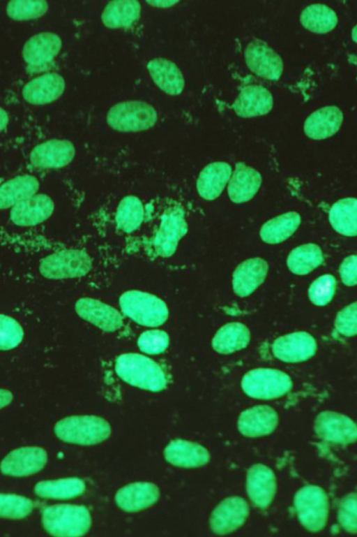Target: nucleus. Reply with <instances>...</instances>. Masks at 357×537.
Returning a JSON list of instances; mask_svg holds the SVG:
<instances>
[{"instance_id":"nucleus-1","label":"nucleus","mask_w":357,"mask_h":537,"mask_svg":"<svg viewBox=\"0 0 357 537\" xmlns=\"http://www.w3.org/2000/svg\"><path fill=\"white\" fill-rule=\"evenodd\" d=\"M190 233V205L180 186L151 199L145 227L126 258L169 267L179 260Z\"/></svg>"},{"instance_id":"nucleus-2","label":"nucleus","mask_w":357,"mask_h":537,"mask_svg":"<svg viewBox=\"0 0 357 537\" xmlns=\"http://www.w3.org/2000/svg\"><path fill=\"white\" fill-rule=\"evenodd\" d=\"M121 255L92 234L57 245L38 263L45 278L75 282L89 291L107 288L121 261Z\"/></svg>"},{"instance_id":"nucleus-3","label":"nucleus","mask_w":357,"mask_h":537,"mask_svg":"<svg viewBox=\"0 0 357 537\" xmlns=\"http://www.w3.org/2000/svg\"><path fill=\"white\" fill-rule=\"evenodd\" d=\"M100 370L109 385L149 395L165 393L176 381L175 371L165 358L151 357L135 349L109 354L102 360Z\"/></svg>"},{"instance_id":"nucleus-4","label":"nucleus","mask_w":357,"mask_h":537,"mask_svg":"<svg viewBox=\"0 0 357 537\" xmlns=\"http://www.w3.org/2000/svg\"><path fill=\"white\" fill-rule=\"evenodd\" d=\"M151 199L124 193L106 200L92 216V235L118 251L123 259L141 235Z\"/></svg>"},{"instance_id":"nucleus-5","label":"nucleus","mask_w":357,"mask_h":537,"mask_svg":"<svg viewBox=\"0 0 357 537\" xmlns=\"http://www.w3.org/2000/svg\"><path fill=\"white\" fill-rule=\"evenodd\" d=\"M114 431L111 420L102 414L91 412L64 416L53 427L54 434L61 442L89 450L109 443Z\"/></svg>"},{"instance_id":"nucleus-6","label":"nucleus","mask_w":357,"mask_h":537,"mask_svg":"<svg viewBox=\"0 0 357 537\" xmlns=\"http://www.w3.org/2000/svg\"><path fill=\"white\" fill-rule=\"evenodd\" d=\"M100 512L92 501H67L49 506L42 512L45 530L55 536L91 535L100 524Z\"/></svg>"},{"instance_id":"nucleus-7","label":"nucleus","mask_w":357,"mask_h":537,"mask_svg":"<svg viewBox=\"0 0 357 537\" xmlns=\"http://www.w3.org/2000/svg\"><path fill=\"white\" fill-rule=\"evenodd\" d=\"M73 309L77 316L98 334L114 341L132 342L137 330L115 304L87 295L77 298Z\"/></svg>"},{"instance_id":"nucleus-8","label":"nucleus","mask_w":357,"mask_h":537,"mask_svg":"<svg viewBox=\"0 0 357 537\" xmlns=\"http://www.w3.org/2000/svg\"><path fill=\"white\" fill-rule=\"evenodd\" d=\"M115 304L136 330L166 328L172 317L170 306L163 297L141 288L123 290Z\"/></svg>"},{"instance_id":"nucleus-9","label":"nucleus","mask_w":357,"mask_h":537,"mask_svg":"<svg viewBox=\"0 0 357 537\" xmlns=\"http://www.w3.org/2000/svg\"><path fill=\"white\" fill-rule=\"evenodd\" d=\"M291 505L294 518L303 531L319 534L329 527L331 497L323 485L310 481L302 484L294 493Z\"/></svg>"},{"instance_id":"nucleus-10","label":"nucleus","mask_w":357,"mask_h":537,"mask_svg":"<svg viewBox=\"0 0 357 537\" xmlns=\"http://www.w3.org/2000/svg\"><path fill=\"white\" fill-rule=\"evenodd\" d=\"M244 494L254 510L269 515L279 503L281 480L277 469L265 461H255L244 474Z\"/></svg>"},{"instance_id":"nucleus-11","label":"nucleus","mask_w":357,"mask_h":537,"mask_svg":"<svg viewBox=\"0 0 357 537\" xmlns=\"http://www.w3.org/2000/svg\"><path fill=\"white\" fill-rule=\"evenodd\" d=\"M162 487L156 481L137 479L116 487L110 496L115 510L126 516H137L155 509L164 499Z\"/></svg>"},{"instance_id":"nucleus-12","label":"nucleus","mask_w":357,"mask_h":537,"mask_svg":"<svg viewBox=\"0 0 357 537\" xmlns=\"http://www.w3.org/2000/svg\"><path fill=\"white\" fill-rule=\"evenodd\" d=\"M254 510L245 494L229 493L215 502L206 517L208 531L215 536H228L242 531Z\"/></svg>"},{"instance_id":"nucleus-13","label":"nucleus","mask_w":357,"mask_h":537,"mask_svg":"<svg viewBox=\"0 0 357 537\" xmlns=\"http://www.w3.org/2000/svg\"><path fill=\"white\" fill-rule=\"evenodd\" d=\"M313 435L324 448L346 452L356 441V421L349 415L337 411L326 410L314 418Z\"/></svg>"},{"instance_id":"nucleus-14","label":"nucleus","mask_w":357,"mask_h":537,"mask_svg":"<svg viewBox=\"0 0 357 537\" xmlns=\"http://www.w3.org/2000/svg\"><path fill=\"white\" fill-rule=\"evenodd\" d=\"M163 463L179 472H195L208 467L213 455L208 446L197 439L185 436L168 440L161 450Z\"/></svg>"},{"instance_id":"nucleus-15","label":"nucleus","mask_w":357,"mask_h":537,"mask_svg":"<svg viewBox=\"0 0 357 537\" xmlns=\"http://www.w3.org/2000/svg\"><path fill=\"white\" fill-rule=\"evenodd\" d=\"M59 34L50 31L34 34L23 43L20 61L24 70L31 76L51 71L62 50Z\"/></svg>"},{"instance_id":"nucleus-16","label":"nucleus","mask_w":357,"mask_h":537,"mask_svg":"<svg viewBox=\"0 0 357 537\" xmlns=\"http://www.w3.org/2000/svg\"><path fill=\"white\" fill-rule=\"evenodd\" d=\"M76 157L75 145L59 138L40 140L29 150L26 161L30 170L38 173L59 171L71 165Z\"/></svg>"},{"instance_id":"nucleus-17","label":"nucleus","mask_w":357,"mask_h":537,"mask_svg":"<svg viewBox=\"0 0 357 537\" xmlns=\"http://www.w3.org/2000/svg\"><path fill=\"white\" fill-rule=\"evenodd\" d=\"M158 120L155 108L141 101H126L112 105L107 112L106 122L120 133H139L155 126Z\"/></svg>"},{"instance_id":"nucleus-18","label":"nucleus","mask_w":357,"mask_h":537,"mask_svg":"<svg viewBox=\"0 0 357 537\" xmlns=\"http://www.w3.org/2000/svg\"><path fill=\"white\" fill-rule=\"evenodd\" d=\"M99 487L98 478L90 473L43 480L35 485L33 490L41 499L67 502L92 499Z\"/></svg>"},{"instance_id":"nucleus-19","label":"nucleus","mask_w":357,"mask_h":537,"mask_svg":"<svg viewBox=\"0 0 357 537\" xmlns=\"http://www.w3.org/2000/svg\"><path fill=\"white\" fill-rule=\"evenodd\" d=\"M243 393L257 400H275L287 396L293 381L286 373L274 369L259 368L247 372L241 383Z\"/></svg>"},{"instance_id":"nucleus-20","label":"nucleus","mask_w":357,"mask_h":537,"mask_svg":"<svg viewBox=\"0 0 357 537\" xmlns=\"http://www.w3.org/2000/svg\"><path fill=\"white\" fill-rule=\"evenodd\" d=\"M281 425L279 412L266 404H257L243 410L234 421L236 432L242 438L252 441L272 436Z\"/></svg>"},{"instance_id":"nucleus-21","label":"nucleus","mask_w":357,"mask_h":537,"mask_svg":"<svg viewBox=\"0 0 357 537\" xmlns=\"http://www.w3.org/2000/svg\"><path fill=\"white\" fill-rule=\"evenodd\" d=\"M55 209L54 199L40 191L7 211V222L17 229L36 228L47 221Z\"/></svg>"},{"instance_id":"nucleus-22","label":"nucleus","mask_w":357,"mask_h":537,"mask_svg":"<svg viewBox=\"0 0 357 537\" xmlns=\"http://www.w3.org/2000/svg\"><path fill=\"white\" fill-rule=\"evenodd\" d=\"M48 462V454L38 446H24L8 453L0 462L1 472L10 477L22 478L42 471Z\"/></svg>"},{"instance_id":"nucleus-23","label":"nucleus","mask_w":357,"mask_h":537,"mask_svg":"<svg viewBox=\"0 0 357 537\" xmlns=\"http://www.w3.org/2000/svg\"><path fill=\"white\" fill-rule=\"evenodd\" d=\"M248 68L255 75L268 81H278L283 73L280 57L270 46L259 40L249 43L244 50Z\"/></svg>"},{"instance_id":"nucleus-24","label":"nucleus","mask_w":357,"mask_h":537,"mask_svg":"<svg viewBox=\"0 0 357 537\" xmlns=\"http://www.w3.org/2000/svg\"><path fill=\"white\" fill-rule=\"evenodd\" d=\"M66 89L63 77L56 72L31 76L22 87L23 101L31 105H44L59 99Z\"/></svg>"},{"instance_id":"nucleus-25","label":"nucleus","mask_w":357,"mask_h":537,"mask_svg":"<svg viewBox=\"0 0 357 537\" xmlns=\"http://www.w3.org/2000/svg\"><path fill=\"white\" fill-rule=\"evenodd\" d=\"M41 182L31 170L6 177L0 182V211H8L22 201L40 192Z\"/></svg>"},{"instance_id":"nucleus-26","label":"nucleus","mask_w":357,"mask_h":537,"mask_svg":"<svg viewBox=\"0 0 357 537\" xmlns=\"http://www.w3.org/2000/svg\"><path fill=\"white\" fill-rule=\"evenodd\" d=\"M315 339L306 332H295L277 338L272 345L273 355L289 363L310 359L317 351Z\"/></svg>"},{"instance_id":"nucleus-27","label":"nucleus","mask_w":357,"mask_h":537,"mask_svg":"<svg viewBox=\"0 0 357 537\" xmlns=\"http://www.w3.org/2000/svg\"><path fill=\"white\" fill-rule=\"evenodd\" d=\"M232 174L231 165L224 161H214L205 165L197 175L195 189L203 200L211 202L217 199Z\"/></svg>"},{"instance_id":"nucleus-28","label":"nucleus","mask_w":357,"mask_h":537,"mask_svg":"<svg viewBox=\"0 0 357 537\" xmlns=\"http://www.w3.org/2000/svg\"><path fill=\"white\" fill-rule=\"evenodd\" d=\"M344 121L342 110L335 105L321 107L310 114L303 124L305 134L312 140H324L335 135Z\"/></svg>"},{"instance_id":"nucleus-29","label":"nucleus","mask_w":357,"mask_h":537,"mask_svg":"<svg viewBox=\"0 0 357 537\" xmlns=\"http://www.w3.org/2000/svg\"><path fill=\"white\" fill-rule=\"evenodd\" d=\"M268 271V263L261 258H252L243 261L233 274L234 293L242 297L249 296L264 283Z\"/></svg>"},{"instance_id":"nucleus-30","label":"nucleus","mask_w":357,"mask_h":537,"mask_svg":"<svg viewBox=\"0 0 357 537\" xmlns=\"http://www.w3.org/2000/svg\"><path fill=\"white\" fill-rule=\"evenodd\" d=\"M146 69L154 84L164 93L177 96L185 87V79L178 66L169 59L156 57L146 64Z\"/></svg>"},{"instance_id":"nucleus-31","label":"nucleus","mask_w":357,"mask_h":537,"mask_svg":"<svg viewBox=\"0 0 357 537\" xmlns=\"http://www.w3.org/2000/svg\"><path fill=\"white\" fill-rule=\"evenodd\" d=\"M273 105L271 91L261 85H248L238 94L233 108L242 117H252L268 112Z\"/></svg>"},{"instance_id":"nucleus-32","label":"nucleus","mask_w":357,"mask_h":537,"mask_svg":"<svg viewBox=\"0 0 357 537\" xmlns=\"http://www.w3.org/2000/svg\"><path fill=\"white\" fill-rule=\"evenodd\" d=\"M229 182V197L233 203L239 204L250 200L257 194L262 179L257 170L241 162L236 165Z\"/></svg>"},{"instance_id":"nucleus-33","label":"nucleus","mask_w":357,"mask_h":537,"mask_svg":"<svg viewBox=\"0 0 357 537\" xmlns=\"http://www.w3.org/2000/svg\"><path fill=\"white\" fill-rule=\"evenodd\" d=\"M142 6L137 1H112L107 3L101 14L103 24L110 29H126L139 20Z\"/></svg>"},{"instance_id":"nucleus-34","label":"nucleus","mask_w":357,"mask_h":537,"mask_svg":"<svg viewBox=\"0 0 357 537\" xmlns=\"http://www.w3.org/2000/svg\"><path fill=\"white\" fill-rule=\"evenodd\" d=\"M250 340V333L241 323H230L221 327L213 337V349L219 354L226 355L245 348Z\"/></svg>"},{"instance_id":"nucleus-35","label":"nucleus","mask_w":357,"mask_h":537,"mask_svg":"<svg viewBox=\"0 0 357 537\" xmlns=\"http://www.w3.org/2000/svg\"><path fill=\"white\" fill-rule=\"evenodd\" d=\"M132 344L144 355L164 358L171 348L172 337L166 328L137 330Z\"/></svg>"},{"instance_id":"nucleus-36","label":"nucleus","mask_w":357,"mask_h":537,"mask_svg":"<svg viewBox=\"0 0 357 537\" xmlns=\"http://www.w3.org/2000/svg\"><path fill=\"white\" fill-rule=\"evenodd\" d=\"M301 25L316 34H327L338 24L335 11L326 4L314 3L305 7L300 15Z\"/></svg>"},{"instance_id":"nucleus-37","label":"nucleus","mask_w":357,"mask_h":537,"mask_svg":"<svg viewBox=\"0 0 357 537\" xmlns=\"http://www.w3.org/2000/svg\"><path fill=\"white\" fill-rule=\"evenodd\" d=\"M301 216L296 212H289L277 216L261 228L259 236L261 240L269 244L281 243L291 237L301 224Z\"/></svg>"},{"instance_id":"nucleus-38","label":"nucleus","mask_w":357,"mask_h":537,"mask_svg":"<svg viewBox=\"0 0 357 537\" xmlns=\"http://www.w3.org/2000/svg\"><path fill=\"white\" fill-rule=\"evenodd\" d=\"M356 199L346 198L337 201L329 211L331 226L339 234L354 237L357 233Z\"/></svg>"},{"instance_id":"nucleus-39","label":"nucleus","mask_w":357,"mask_h":537,"mask_svg":"<svg viewBox=\"0 0 357 537\" xmlns=\"http://www.w3.org/2000/svg\"><path fill=\"white\" fill-rule=\"evenodd\" d=\"M324 261L321 249L315 244H305L294 249L287 258L289 270L297 275H305Z\"/></svg>"},{"instance_id":"nucleus-40","label":"nucleus","mask_w":357,"mask_h":537,"mask_svg":"<svg viewBox=\"0 0 357 537\" xmlns=\"http://www.w3.org/2000/svg\"><path fill=\"white\" fill-rule=\"evenodd\" d=\"M34 510V502L24 496L0 493V517L22 520L29 516Z\"/></svg>"},{"instance_id":"nucleus-41","label":"nucleus","mask_w":357,"mask_h":537,"mask_svg":"<svg viewBox=\"0 0 357 537\" xmlns=\"http://www.w3.org/2000/svg\"><path fill=\"white\" fill-rule=\"evenodd\" d=\"M336 520L342 531L347 534H356L357 528L356 490H349L342 496L336 509Z\"/></svg>"},{"instance_id":"nucleus-42","label":"nucleus","mask_w":357,"mask_h":537,"mask_svg":"<svg viewBox=\"0 0 357 537\" xmlns=\"http://www.w3.org/2000/svg\"><path fill=\"white\" fill-rule=\"evenodd\" d=\"M47 10V3L42 1H15L8 2L6 6V13L8 17L19 22L40 18Z\"/></svg>"},{"instance_id":"nucleus-43","label":"nucleus","mask_w":357,"mask_h":537,"mask_svg":"<svg viewBox=\"0 0 357 537\" xmlns=\"http://www.w3.org/2000/svg\"><path fill=\"white\" fill-rule=\"evenodd\" d=\"M24 332L21 325L13 317L0 314V351L15 349L22 342Z\"/></svg>"},{"instance_id":"nucleus-44","label":"nucleus","mask_w":357,"mask_h":537,"mask_svg":"<svg viewBox=\"0 0 357 537\" xmlns=\"http://www.w3.org/2000/svg\"><path fill=\"white\" fill-rule=\"evenodd\" d=\"M336 289V280L329 274L320 276L310 286V301L317 306L324 307L333 300Z\"/></svg>"},{"instance_id":"nucleus-45","label":"nucleus","mask_w":357,"mask_h":537,"mask_svg":"<svg viewBox=\"0 0 357 537\" xmlns=\"http://www.w3.org/2000/svg\"><path fill=\"white\" fill-rule=\"evenodd\" d=\"M335 325L337 331L342 336L350 337L356 334V302L349 304L337 314Z\"/></svg>"},{"instance_id":"nucleus-46","label":"nucleus","mask_w":357,"mask_h":537,"mask_svg":"<svg viewBox=\"0 0 357 537\" xmlns=\"http://www.w3.org/2000/svg\"><path fill=\"white\" fill-rule=\"evenodd\" d=\"M340 275L342 282L353 286L356 284V256L351 255L347 257L340 267Z\"/></svg>"},{"instance_id":"nucleus-47","label":"nucleus","mask_w":357,"mask_h":537,"mask_svg":"<svg viewBox=\"0 0 357 537\" xmlns=\"http://www.w3.org/2000/svg\"><path fill=\"white\" fill-rule=\"evenodd\" d=\"M12 400V393L8 390L0 388V410L8 406Z\"/></svg>"},{"instance_id":"nucleus-48","label":"nucleus","mask_w":357,"mask_h":537,"mask_svg":"<svg viewBox=\"0 0 357 537\" xmlns=\"http://www.w3.org/2000/svg\"><path fill=\"white\" fill-rule=\"evenodd\" d=\"M9 124V115L7 110L0 105V134L8 127Z\"/></svg>"},{"instance_id":"nucleus-49","label":"nucleus","mask_w":357,"mask_h":537,"mask_svg":"<svg viewBox=\"0 0 357 537\" xmlns=\"http://www.w3.org/2000/svg\"><path fill=\"white\" fill-rule=\"evenodd\" d=\"M146 3L154 8H167L178 3V1H148Z\"/></svg>"}]
</instances>
